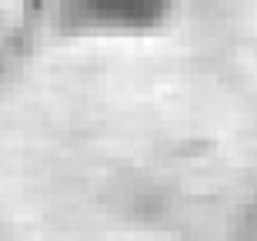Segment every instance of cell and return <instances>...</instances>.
Masks as SVG:
<instances>
[{"mask_svg":"<svg viewBox=\"0 0 257 241\" xmlns=\"http://www.w3.org/2000/svg\"><path fill=\"white\" fill-rule=\"evenodd\" d=\"M84 14L104 24V27H124V30H144L161 24L171 0H77Z\"/></svg>","mask_w":257,"mask_h":241,"instance_id":"6da1fadb","label":"cell"}]
</instances>
